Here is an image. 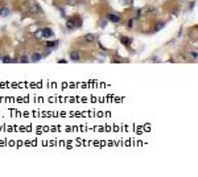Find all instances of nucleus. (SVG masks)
<instances>
[{
  "label": "nucleus",
  "instance_id": "nucleus-17",
  "mask_svg": "<svg viewBox=\"0 0 198 177\" xmlns=\"http://www.w3.org/2000/svg\"><path fill=\"white\" fill-rule=\"evenodd\" d=\"M127 24H128V28H132V25H134V20H128Z\"/></svg>",
  "mask_w": 198,
  "mask_h": 177
},
{
  "label": "nucleus",
  "instance_id": "nucleus-10",
  "mask_svg": "<svg viewBox=\"0 0 198 177\" xmlns=\"http://www.w3.org/2000/svg\"><path fill=\"white\" fill-rule=\"evenodd\" d=\"M1 61L4 64H9V62H13V60L9 57V56H4V57H1Z\"/></svg>",
  "mask_w": 198,
  "mask_h": 177
},
{
  "label": "nucleus",
  "instance_id": "nucleus-18",
  "mask_svg": "<svg viewBox=\"0 0 198 177\" xmlns=\"http://www.w3.org/2000/svg\"><path fill=\"white\" fill-rule=\"evenodd\" d=\"M191 56H193V58H194V61L197 60V50H194L193 53H191Z\"/></svg>",
  "mask_w": 198,
  "mask_h": 177
},
{
  "label": "nucleus",
  "instance_id": "nucleus-9",
  "mask_svg": "<svg viewBox=\"0 0 198 177\" xmlns=\"http://www.w3.org/2000/svg\"><path fill=\"white\" fill-rule=\"evenodd\" d=\"M58 45V41L56 40V41H48L46 42V48H56Z\"/></svg>",
  "mask_w": 198,
  "mask_h": 177
},
{
  "label": "nucleus",
  "instance_id": "nucleus-14",
  "mask_svg": "<svg viewBox=\"0 0 198 177\" xmlns=\"http://www.w3.org/2000/svg\"><path fill=\"white\" fill-rule=\"evenodd\" d=\"M35 38H42V30L41 29L37 30V32L35 33Z\"/></svg>",
  "mask_w": 198,
  "mask_h": 177
},
{
  "label": "nucleus",
  "instance_id": "nucleus-7",
  "mask_svg": "<svg viewBox=\"0 0 198 177\" xmlns=\"http://www.w3.org/2000/svg\"><path fill=\"white\" fill-rule=\"evenodd\" d=\"M8 15H9V9H8L7 7H1V8H0V16H4V17H7Z\"/></svg>",
  "mask_w": 198,
  "mask_h": 177
},
{
  "label": "nucleus",
  "instance_id": "nucleus-5",
  "mask_svg": "<svg viewBox=\"0 0 198 177\" xmlns=\"http://www.w3.org/2000/svg\"><path fill=\"white\" fill-rule=\"evenodd\" d=\"M83 41H85V42H94V41H95V36L92 35V33L85 35L83 36Z\"/></svg>",
  "mask_w": 198,
  "mask_h": 177
},
{
  "label": "nucleus",
  "instance_id": "nucleus-6",
  "mask_svg": "<svg viewBox=\"0 0 198 177\" xmlns=\"http://www.w3.org/2000/svg\"><path fill=\"white\" fill-rule=\"evenodd\" d=\"M70 60L71 61H79L81 60V54H79V52H71L70 53Z\"/></svg>",
  "mask_w": 198,
  "mask_h": 177
},
{
  "label": "nucleus",
  "instance_id": "nucleus-11",
  "mask_svg": "<svg viewBox=\"0 0 198 177\" xmlns=\"http://www.w3.org/2000/svg\"><path fill=\"white\" fill-rule=\"evenodd\" d=\"M120 42L123 45H128L129 44V38L126 37V36H121V37H120Z\"/></svg>",
  "mask_w": 198,
  "mask_h": 177
},
{
  "label": "nucleus",
  "instance_id": "nucleus-3",
  "mask_svg": "<svg viewBox=\"0 0 198 177\" xmlns=\"http://www.w3.org/2000/svg\"><path fill=\"white\" fill-rule=\"evenodd\" d=\"M41 30H42V37L49 38V37H52V36L54 35V32H53L50 28H44V29H41Z\"/></svg>",
  "mask_w": 198,
  "mask_h": 177
},
{
  "label": "nucleus",
  "instance_id": "nucleus-8",
  "mask_svg": "<svg viewBox=\"0 0 198 177\" xmlns=\"http://www.w3.org/2000/svg\"><path fill=\"white\" fill-rule=\"evenodd\" d=\"M41 58H42V56L40 54V53H35V54H32V58H30V60H32L33 62H38Z\"/></svg>",
  "mask_w": 198,
  "mask_h": 177
},
{
  "label": "nucleus",
  "instance_id": "nucleus-16",
  "mask_svg": "<svg viewBox=\"0 0 198 177\" xmlns=\"http://www.w3.org/2000/svg\"><path fill=\"white\" fill-rule=\"evenodd\" d=\"M20 61H21V62H28V58L25 57V56H22V57L20 58Z\"/></svg>",
  "mask_w": 198,
  "mask_h": 177
},
{
  "label": "nucleus",
  "instance_id": "nucleus-2",
  "mask_svg": "<svg viewBox=\"0 0 198 177\" xmlns=\"http://www.w3.org/2000/svg\"><path fill=\"white\" fill-rule=\"evenodd\" d=\"M66 27L70 28V29H74V28H81L82 27V20L81 19H77L74 16V17H69L66 20Z\"/></svg>",
  "mask_w": 198,
  "mask_h": 177
},
{
  "label": "nucleus",
  "instance_id": "nucleus-1",
  "mask_svg": "<svg viewBox=\"0 0 198 177\" xmlns=\"http://www.w3.org/2000/svg\"><path fill=\"white\" fill-rule=\"evenodd\" d=\"M25 8H27V11H29V12H32V13H37V15H41L42 13V8L40 7V4L36 1H28Z\"/></svg>",
  "mask_w": 198,
  "mask_h": 177
},
{
  "label": "nucleus",
  "instance_id": "nucleus-4",
  "mask_svg": "<svg viewBox=\"0 0 198 177\" xmlns=\"http://www.w3.org/2000/svg\"><path fill=\"white\" fill-rule=\"evenodd\" d=\"M107 20H110L112 22H119L120 21V17H119L118 15H114V13H108V15H107Z\"/></svg>",
  "mask_w": 198,
  "mask_h": 177
},
{
  "label": "nucleus",
  "instance_id": "nucleus-15",
  "mask_svg": "<svg viewBox=\"0 0 198 177\" xmlns=\"http://www.w3.org/2000/svg\"><path fill=\"white\" fill-rule=\"evenodd\" d=\"M132 1H134V0H123V3H124V4H127V5H131L132 4Z\"/></svg>",
  "mask_w": 198,
  "mask_h": 177
},
{
  "label": "nucleus",
  "instance_id": "nucleus-13",
  "mask_svg": "<svg viewBox=\"0 0 198 177\" xmlns=\"http://www.w3.org/2000/svg\"><path fill=\"white\" fill-rule=\"evenodd\" d=\"M78 1L79 0H66V4L67 5H75V4H78Z\"/></svg>",
  "mask_w": 198,
  "mask_h": 177
},
{
  "label": "nucleus",
  "instance_id": "nucleus-12",
  "mask_svg": "<svg viewBox=\"0 0 198 177\" xmlns=\"http://www.w3.org/2000/svg\"><path fill=\"white\" fill-rule=\"evenodd\" d=\"M165 27V22H157L156 28H155V32H158L160 29H163V28Z\"/></svg>",
  "mask_w": 198,
  "mask_h": 177
}]
</instances>
